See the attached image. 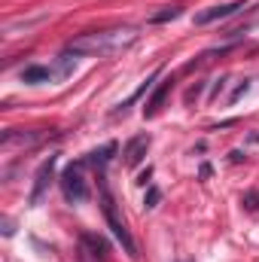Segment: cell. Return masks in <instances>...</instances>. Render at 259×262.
<instances>
[{"instance_id": "obj_6", "label": "cell", "mask_w": 259, "mask_h": 262, "mask_svg": "<svg viewBox=\"0 0 259 262\" xmlns=\"http://www.w3.org/2000/svg\"><path fill=\"white\" fill-rule=\"evenodd\" d=\"M146 149H149V134H137V137H131L128 143H125V149H122L125 165H128V168H137V165L143 162Z\"/></svg>"}, {"instance_id": "obj_8", "label": "cell", "mask_w": 259, "mask_h": 262, "mask_svg": "<svg viewBox=\"0 0 259 262\" xmlns=\"http://www.w3.org/2000/svg\"><path fill=\"white\" fill-rule=\"evenodd\" d=\"M171 82H174V79H165V82H159V89L153 92V98L143 104V116H156V113L162 110V104H165V98H168V92H171Z\"/></svg>"}, {"instance_id": "obj_9", "label": "cell", "mask_w": 259, "mask_h": 262, "mask_svg": "<svg viewBox=\"0 0 259 262\" xmlns=\"http://www.w3.org/2000/svg\"><path fill=\"white\" fill-rule=\"evenodd\" d=\"M116 149H119L116 143H107V146H101V149L89 152V159H85V162H89V165H95V168H104V165L113 159V152H116Z\"/></svg>"}, {"instance_id": "obj_10", "label": "cell", "mask_w": 259, "mask_h": 262, "mask_svg": "<svg viewBox=\"0 0 259 262\" xmlns=\"http://www.w3.org/2000/svg\"><path fill=\"white\" fill-rule=\"evenodd\" d=\"M21 79L25 82H49L52 79V70L49 67H40V64H31L21 70Z\"/></svg>"}, {"instance_id": "obj_14", "label": "cell", "mask_w": 259, "mask_h": 262, "mask_svg": "<svg viewBox=\"0 0 259 262\" xmlns=\"http://www.w3.org/2000/svg\"><path fill=\"white\" fill-rule=\"evenodd\" d=\"M244 201H247V207H250V210H256V207H259V192H247Z\"/></svg>"}, {"instance_id": "obj_15", "label": "cell", "mask_w": 259, "mask_h": 262, "mask_svg": "<svg viewBox=\"0 0 259 262\" xmlns=\"http://www.w3.org/2000/svg\"><path fill=\"white\" fill-rule=\"evenodd\" d=\"M247 89H250V82H247V79H244V85H238V89H235V92H232V98H229V101H238V98H241V95H244V92H247Z\"/></svg>"}, {"instance_id": "obj_4", "label": "cell", "mask_w": 259, "mask_h": 262, "mask_svg": "<svg viewBox=\"0 0 259 262\" xmlns=\"http://www.w3.org/2000/svg\"><path fill=\"white\" fill-rule=\"evenodd\" d=\"M55 162H58V156H49V159L40 165L37 177H34V189H31V204H34V207L40 204V198L46 195V189H49V183H52V174H55Z\"/></svg>"}, {"instance_id": "obj_1", "label": "cell", "mask_w": 259, "mask_h": 262, "mask_svg": "<svg viewBox=\"0 0 259 262\" xmlns=\"http://www.w3.org/2000/svg\"><path fill=\"white\" fill-rule=\"evenodd\" d=\"M137 40V28H107V31H89L79 34L67 43V52L73 55H113L128 49L131 43Z\"/></svg>"}, {"instance_id": "obj_12", "label": "cell", "mask_w": 259, "mask_h": 262, "mask_svg": "<svg viewBox=\"0 0 259 262\" xmlns=\"http://www.w3.org/2000/svg\"><path fill=\"white\" fill-rule=\"evenodd\" d=\"M180 12H183L180 6H165V9H162V12H156L149 21H153V25H165V21H174V18H180Z\"/></svg>"}, {"instance_id": "obj_13", "label": "cell", "mask_w": 259, "mask_h": 262, "mask_svg": "<svg viewBox=\"0 0 259 262\" xmlns=\"http://www.w3.org/2000/svg\"><path fill=\"white\" fill-rule=\"evenodd\" d=\"M159 198H162L159 186H149V189H146V198H143V207H156V204H159Z\"/></svg>"}, {"instance_id": "obj_7", "label": "cell", "mask_w": 259, "mask_h": 262, "mask_svg": "<svg viewBox=\"0 0 259 262\" xmlns=\"http://www.w3.org/2000/svg\"><path fill=\"white\" fill-rule=\"evenodd\" d=\"M79 244L85 247V253H89L92 259H98V262L107 259V241H104V238H98V235H92V232H82V235H79Z\"/></svg>"}, {"instance_id": "obj_3", "label": "cell", "mask_w": 259, "mask_h": 262, "mask_svg": "<svg viewBox=\"0 0 259 262\" xmlns=\"http://www.w3.org/2000/svg\"><path fill=\"white\" fill-rule=\"evenodd\" d=\"M101 189H104V186H101ZM101 201H104L101 207H104V216H107V226L113 229V235H116V241H119V244L125 247V253H128V256H137V247H134V238H131V232L125 229V223L119 220V213H116V207H113V198H110V192H107V189L101 192Z\"/></svg>"}, {"instance_id": "obj_2", "label": "cell", "mask_w": 259, "mask_h": 262, "mask_svg": "<svg viewBox=\"0 0 259 262\" xmlns=\"http://www.w3.org/2000/svg\"><path fill=\"white\" fill-rule=\"evenodd\" d=\"M58 183H61V192H64V198L70 201V204L89 201V183H85V177H82V162L67 165Z\"/></svg>"}, {"instance_id": "obj_11", "label": "cell", "mask_w": 259, "mask_h": 262, "mask_svg": "<svg viewBox=\"0 0 259 262\" xmlns=\"http://www.w3.org/2000/svg\"><path fill=\"white\" fill-rule=\"evenodd\" d=\"M159 76H162V70H153V76H149V79H146V82H143V85H140V89H137L134 95H131L128 101H122V104H119V110H116V113H125L131 104H134V101H137V98H140V95H143V92H146L149 85H153V79H159Z\"/></svg>"}, {"instance_id": "obj_5", "label": "cell", "mask_w": 259, "mask_h": 262, "mask_svg": "<svg viewBox=\"0 0 259 262\" xmlns=\"http://www.w3.org/2000/svg\"><path fill=\"white\" fill-rule=\"evenodd\" d=\"M244 6H247V0H232V3H220V6H210V9H204V12H198V15H195V25L223 21V18H229V15H235V12H241Z\"/></svg>"}]
</instances>
